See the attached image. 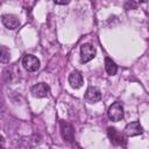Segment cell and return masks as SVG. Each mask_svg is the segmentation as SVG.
<instances>
[{
	"mask_svg": "<svg viewBox=\"0 0 149 149\" xmlns=\"http://www.w3.org/2000/svg\"><path fill=\"white\" fill-rule=\"evenodd\" d=\"M107 115L108 119L111 121H120L121 119H123V106L121 102L116 101L114 104H112L107 111Z\"/></svg>",
	"mask_w": 149,
	"mask_h": 149,
	"instance_id": "6da1fadb",
	"label": "cell"
},
{
	"mask_svg": "<svg viewBox=\"0 0 149 149\" xmlns=\"http://www.w3.org/2000/svg\"><path fill=\"white\" fill-rule=\"evenodd\" d=\"M23 68L29 72H35L40 69V61L34 55H24L22 58Z\"/></svg>",
	"mask_w": 149,
	"mask_h": 149,
	"instance_id": "7a4b0ae2",
	"label": "cell"
},
{
	"mask_svg": "<svg viewBox=\"0 0 149 149\" xmlns=\"http://www.w3.org/2000/svg\"><path fill=\"white\" fill-rule=\"evenodd\" d=\"M95 57V48L90 44V43H85L80 47V61L81 63H87L91 59H93Z\"/></svg>",
	"mask_w": 149,
	"mask_h": 149,
	"instance_id": "3957f363",
	"label": "cell"
},
{
	"mask_svg": "<svg viewBox=\"0 0 149 149\" xmlns=\"http://www.w3.org/2000/svg\"><path fill=\"white\" fill-rule=\"evenodd\" d=\"M107 133H108V136H109V139H111V141H112L113 144H115V146H122V147L126 144V139H125L123 134L119 133L115 128L108 127L107 128Z\"/></svg>",
	"mask_w": 149,
	"mask_h": 149,
	"instance_id": "277c9868",
	"label": "cell"
},
{
	"mask_svg": "<svg viewBox=\"0 0 149 149\" xmlns=\"http://www.w3.org/2000/svg\"><path fill=\"white\" fill-rule=\"evenodd\" d=\"M142 133H143V128H142V126L140 125L139 121H134V122L128 123L123 129V134L128 137L136 136V135H140Z\"/></svg>",
	"mask_w": 149,
	"mask_h": 149,
	"instance_id": "5b68a950",
	"label": "cell"
},
{
	"mask_svg": "<svg viewBox=\"0 0 149 149\" xmlns=\"http://www.w3.org/2000/svg\"><path fill=\"white\" fill-rule=\"evenodd\" d=\"M61 133H62V136L65 141L68 142H72L74 140V130H73V127L65 122V121H61Z\"/></svg>",
	"mask_w": 149,
	"mask_h": 149,
	"instance_id": "8992f818",
	"label": "cell"
},
{
	"mask_svg": "<svg viewBox=\"0 0 149 149\" xmlns=\"http://www.w3.org/2000/svg\"><path fill=\"white\" fill-rule=\"evenodd\" d=\"M2 23L8 29H16L20 26V20L14 14H5L2 15Z\"/></svg>",
	"mask_w": 149,
	"mask_h": 149,
	"instance_id": "52a82bcc",
	"label": "cell"
},
{
	"mask_svg": "<svg viewBox=\"0 0 149 149\" xmlns=\"http://www.w3.org/2000/svg\"><path fill=\"white\" fill-rule=\"evenodd\" d=\"M30 92L33 93L34 97L44 98V97H47L48 93H49V86H48L45 83H38V84H35V85L30 88Z\"/></svg>",
	"mask_w": 149,
	"mask_h": 149,
	"instance_id": "ba28073f",
	"label": "cell"
},
{
	"mask_svg": "<svg viewBox=\"0 0 149 149\" xmlns=\"http://www.w3.org/2000/svg\"><path fill=\"white\" fill-rule=\"evenodd\" d=\"M85 99L87 101L92 102V104L99 101L101 99V92H100V90L98 87H95V86L87 87V90L85 92Z\"/></svg>",
	"mask_w": 149,
	"mask_h": 149,
	"instance_id": "9c48e42d",
	"label": "cell"
},
{
	"mask_svg": "<svg viewBox=\"0 0 149 149\" xmlns=\"http://www.w3.org/2000/svg\"><path fill=\"white\" fill-rule=\"evenodd\" d=\"M69 83L73 88H79L83 85V77L79 71H72L69 76Z\"/></svg>",
	"mask_w": 149,
	"mask_h": 149,
	"instance_id": "30bf717a",
	"label": "cell"
},
{
	"mask_svg": "<svg viewBox=\"0 0 149 149\" xmlns=\"http://www.w3.org/2000/svg\"><path fill=\"white\" fill-rule=\"evenodd\" d=\"M105 69H106V72L109 74V76H114L118 71V66L116 64L109 58V57H106L105 58Z\"/></svg>",
	"mask_w": 149,
	"mask_h": 149,
	"instance_id": "8fae6325",
	"label": "cell"
},
{
	"mask_svg": "<svg viewBox=\"0 0 149 149\" xmlns=\"http://www.w3.org/2000/svg\"><path fill=\"white\" fill-rule=\"evenodd\" d=\"M9 58H10V52H9L8 48L0 45V62L7 63V62H9Z\"/></svg>",
	"mask_w": 149,
	"mask_h": 149,
	"instance_id": "7c38bea8",
	"label": "cell"
},
{
	"mask_svg": "<svg viewBox=\"0 0 149 149\" xmlns=\"http://www.w3.org/2000/svg\"><path fill=\"white\" fill-rule=\"evenodd\" d=\"M5 148V139L2 135H0V149H3Z\"/></svg>",
	"mask_w": 149,
	"mask_h": 149,
	"instance_id": "4fadbf2b",
	"label": "cell"
},
{
	"mask_svg": "<svg viewBox=\"0 0 149 149\" xmlns=\"http://www.w3.org/2000/svg\"><path fill=\"white\" fill-rule=\"evenodd\" d=\"M125 7H126V9H128V7H136V3L135 2H127Z\"/></svg>",
	"mask_w": 149,
	"mask_h": 149,
	"instance_id": "5bb4252c",
	"label": "cell"
},
{
	"mask_svg": "<svg viewBox=\"0 0 149 149\" xmlns=\"http://www.w3.org/2000/svg\"><path fill=\"white\" fill-rule=\"evenodd\" d=\"M55 3L56 5H66V3H69V1H56L55 0Z\"/></svg>",
	"mask_w": 149,
	"mask_h": 149,
	"instance_id": "9a60e30c",
	"label": "cell"
},
{
	"mask_svg": "<svg viewBox=\"0 0 149 149\" xmlns=\"http://www.w3.org/2000/svg\"><path fill=\"white\" fill-rule=\"evenodd\" d=\"M3 112H5V108H3V106H2V104L0 102V118L2 116V114H3Z\"/></svg>",
	"mask_w": 149,
	"mask_h": 149,
	"instance_id": "2e32d148",
	"label": "cell"
}]
</instances>
